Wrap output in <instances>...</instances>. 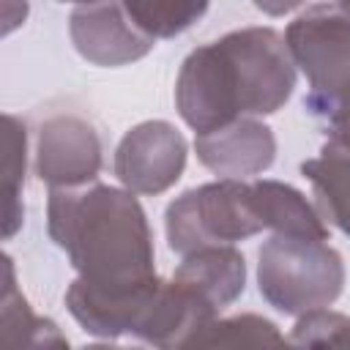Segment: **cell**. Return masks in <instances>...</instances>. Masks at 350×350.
Returning a JSON list of instances; mask_svg holds the SVG:
<instances>
[{
	"instance_id": "1",
	"label": "cell",
	"mask_w": 350,
	"mask_h": 350,
	"mask_svg": "<svg viewBox=\"0 0 350 350\" xmlns=\"http://www.w3.org/2000/svg\"><path fill=\"white\" fill-rule=\"evenodd\" d=\"M295 88V60L273 27H241L189 52L175 107L197 134L241 118L273 115Z\"/></svg>"
},
{
	"instance_id": "2",
	"label": "cell",
	"mask_w": 350,
	"mask_h": 350,
	"mask_svg": "<svg viewBox=\"0 0 350 350\" xmlns=\"http://www.w3.org/2000/svg\"><path fill=\"white\" fill-rule=\"evenodd\" d=\"M46 230L90 293L129 295L159 279L153 232L129 189L104 183L52 189Z\"/></svg>"
},
{
	"instance_id": "3",
	"label": "cell",
	"mask_w": 350,
	"mask_h": 350,
	"mask_svg": "<svg viewBox=\"0 0 350 350\" xmlns=\"http://www.w3.org/2000/svg\"><path fill=\"white\" fill-rule=\"evenodd\" d=\"M284 41L306 77V109L325 126L328 142L350 148V16L314 8L290 22Z\"/></svg>"
},
{
	"instance_id": "4",
	"label": "cell",
	"mask_w": 350,
	"mask_h": 350,
	"mask_svg": "<svg viewBox=\"0 0 350 350\" xmlns=\"http://www.w3.org/2000/svg\"><path fill=\"white\" fill-rule=\"evenodd\" d=\"M257 284L273 309L298 317L339 298L345 262L325 238L271 235L257 254Z\"/></svg>"
},
{
	"instance_id": "5",
	"label": "cell",
	"mask_w": 350,
	"mask_h": 350,
	"mask_svg": "<svg viewBox=\"0 0 350 350\" xmlns=\"http://www.w3.org/2000/svg\"><path fill=\"white\" fill-rule=\"evenodd\" d=\"M170 249L180 257L202 246L238 243L262 232V219L254 208L252 180L219 178L175 197L164 216Z\"/></svg>"
},
{
	"instance_id": "6",
	"label": "cell",
	"mask_w": 350,
	"mask_h": 350,
	"mask_svg": "<svg viewBox=\"0 0 350 350\" xmlns=\"http://www.w3.org/2000/svg\"><path fill=\"white\" fill-rule=\"evenodd\" d=\"M186 167V139L167 120H145L129 129L115 150V175L134 194H161L178 183Z\"/></svg>"
},
{
	"instance_id": "7",
	"label": "cell",
	"mask_w": 350,
	"mask_h": 350,
	"mask_svg": "<svg viewBox=\"0 0 350 350\" xmlns=\"http://www.w3.org/2000/svg\"><path fill=\"white\" fill-rule=\"evenodd\" d=\"M101 172V139L79 115L44 120L36 145V175L49 189H79Z\"/></svg>"
},
{
	"instance_id": "8",
	"label": "cell",
	"mask_w": 350,
	"mask_h": 350,
	"mask_svg": "<svg viewBox=\"0 0 350 350\" xmlns=\"http://www.w3.org/2000/svg\"><path fill=\"white\" fill-rule=\"evenodd\" d=\"M74 49L93 66H126L145 57L156 38L142 33L126 14L120 0H96L79 5L68 19Z\"/></svg>"
},
{
	"instance_id": "9",
	"label": "cell",
	"mask_w": 350,
	"mask_h": 350,
	"mask_svg": "<svg viewBox=\"0 0 350 350\" xmlns=\"http://www.w3.org/2000/svg\"><path fill=\"white\" fill-rule=\"evenodd\" d=\"M197 159L219 178H249L265 172L276 159V137L257 118H241L197 134Z\"/></svg>"
},
{
	"instance_id": "10",
	"label": "cell",
	"mask_w": 350,
	"mask_h": 350,
	"mask_svg": "<svg viewBox=\"0 0 350 350\" xmlns=\"http://www.w3.org/2000/svg\"><path fill=\"white\" fill-rule=\"evenodd\" d=\"M175 279L197 290L216 312L230 306L246 284V260L232 243L202 246L183 254V262L175 271Z\"/></svg>"
},
{
	"instance_id": "11",
	"label": "cell",
	"mask_w": 350,
	"mask_h": 350,
	"mask_svg": "<svg viewBox=\"0 0 350 350\" xmlns=\"http://www.w3.org/2000/svg\"><path fill=\"white\" fill-rule=\"evenodd\" d=\"M254 208L262 219V227L273 235H301V238H325L328 227L312 202L290 183L282 180H252Z\"/></svg>"
},
{
	"instance_id": "12",
	"label": "cell",
	"mask_w": 350,
	"mask_h": 350,
	"mask_svg": "<svg viewBox=\"0 0 350 350\" xmlns=\"http://www.w3.org/2000/svg\"><path fill=\"white\" fill-rule=\"evenodd\" d=\"M301 172L312 183L320 216L350 235V148L325 142L320 156L301 164Z\"/></svg>"
},
{
	"instance_id": "13",
	"label": "cell",
	"mask_w": 350,
	"mask_h": 350,
	"mask_svg": "<svg viewBox=\"0 0 350 350\" xmlns=\"http://www.w3.org/2000/svg\"><path fill=\"white\" fill-rule=\"evenodd\" d=\"M3 345L5 347H49V345H68L52 320L36 317L27 306L22 290L16 287L14 262L3 257Z\"/></svg>"
},
{
	"instance_id": "14",
	"label": "cell",
	"mask_w": 350,
	"mask_h": 350,
	"mask_svg": "<svg viewBox=\"0 0 350 350\" xmlns=\"http://www.w3.org/2000/svg\"><path fill=\"white\" fill-rule=\"evenodd\" d=\"M129 19L150 38H172L189 30L211 0H120Z\"/></svg>"
},
{
	"instance_id": "15",
	"label": "cell",
	"mask_w": 350,
	"mask_h": 350,
	"mask_svg": "<svg viewBox=\"0 0 350 350\" xmlns=\"http://www.w3.org/2000/svg\"><path fill=\"white\" fill-rule=\"evenodd\" d=\"M25 126L14 118L5 115V134H3V191H5V221H3V235L5 241L14 238V232L22 227V183H25Z\"/></svg>"
},
{
	"instance_id": "16",
	"label": "cell",
	"mask_w": 350,
	"mask_h": 350,
	"mask_svg": "<svg viewBox=\"0 0 350 350\" xmlns=\"http://www.w3.org/2000/svg\"><path fill=\"white\" fill-rule=\"evenodd\" d=\"M284 336L260 314H235L211 320L191 345H282Z\"/></svg>"
},
{
	"instance_id": "17",
	"label": "cell",
	"mask_w": 350,
	"mask_h": 350,
	"mask_svg": "<svg viewBox=\"0 0 350 350\" xmlns=\"http://www.w3.org/2000/svg\"><path fill=\"white\" fill-rule=\"evenodd\" d=\"M290 342L309 347H350V317L331 312L328 306L298 314Z\"/></svg>"
},
{
	"instance_id": "18",
	"label": "cell",
	"mask_w": 350,
	"mask_h": 350,
	"mask_svg": "<svg viewBox=\"0 0 350 350\" xmlns=\"http://www.w3.org/2000/svg\"><path fill=\"white\" fill-rule=\"evenodd\" d=\"M252 3L268 16H284V14L295 11V8H301L306 0H252Z\"/></svg>"
},
{
	"instance_id": "19",
	"label": "cell",
	"mask_w": 350,
	"mask_h": 350,
	"mask_svg": "<svg viewBox=\"0 0 350 350\" xmlns=\"http://www.w3.org/2000/svg\"><path fill=\"white\" fill-rule=\"evenodd\" d=\"M336 3H339V11L350 16V0H336Z\"/></svg>"
},
{
	"instance_id": "20",
	"label": "cell",
	"mask_w": 350,
	"mask_h": 350,
	"mask_svg": "<svg viewBox=\"0 0 350 350\" xmlns=\"http://www.w3.org/2000/svg\"><path fill=\"white\" fill-rule=\"evenodd\" d=\"M63 3H79V5H85V3H96V0H63Z\"/></svg>"
}]
</instances>
